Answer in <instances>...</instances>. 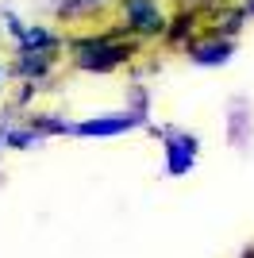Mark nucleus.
<instances>
[{"label": "nucleus", "mask_w": 254, "mask_h": 258, "mask_svg": "<svg viewBox=\"0 0 254 258\" xmlns=\"http://www.w3.org/2000/svg\"><path fill=\"white\" fill-rule=\"evenodd\" d=\"M70 54H74V66L85 70V74H112L116 66L131 62L143 43L131 39L123 27H108L100 35H74V39H66Z\"/></svg>", "instance_id": "obj_1"}, {"label": "nucleus", "mask_w": 254, "mask_h": 258, "mask_svg": "<svg viewBox=\"0 0 254 258\" xmlns=\"http://www.w3.org/2000/svg\"><path fill=\"white\" fill-rule=\"evenodd\" d=\"M158 139H162V147H166V173H169V177H181V173H189L193 166H197L201 139H197L193 131H173V127H166Z\"/></svg>", "instance_id": "obj_4"}, {"label": "nucleus", "mask_w": 254, "mask_h": 258, "mask_svg": "<svg viewBox=\"0 0 254 258\" xmlns=\"http://www.w3.org/2000/svg\"><path fill=\"white\" fill-rule=\"evenodd\" d=\"M50 70H54V54H20V58H16V77H20V81H31V85L46 81Z\"/></svg>", "instance_id": "obj_9"}, {"label": "nucleus", "mask_w": 254, "mask_h": 258, "mask_svg": "<svg viewBox=\"0 0 254 258\" xmlns=\"http://www.w3.org/2000/svg\"><path fill=\"white\" fill-rule=\"evenodd\" d=\"M4 77H8V70H0V81H4Z\"/></svg>", "instance_id": "obj_17"}, {"label": "nucleus", "mask_w": 254, "mask_h": 258, "mask_svg": "<svg viewBox=\"0 0 254 258\" xmlns=\"http://www.w3.org/2000/svg\"><path fill=\"white\" fill-rule=\"evenodd\" d=\"M201 35H204V16H201L197 8H177L162 39H166L169 46H177V50H189Z\"/></svg>", "instance_id": "obj_6"}, {"label": "nucleus", "mask_w": 254, "mask_h": 258, "mask_svg": "<svg viewBox=\"0 0 254 258\" xmlns=\"http://www.w3.org/2000/svg\"><path fill=\"white\" fill-rule=\"evenodd\" d=\"M119 27L131 39H162L169 27V16L158 0H119Z\"/></svg>", "instance_id": "obj_2"}, {"label": "nucleus", "mask_w": 254, "mask_h": 258, "mask_svg": "<svg viewBox=\"0 0 254 258\" xmlns=\"http://www.w3.org/2000/svg\"><path fill=\"white\" fill-rule=\"evenodd\" d=\"M108 4H112V0H58V4H54V16L66 20V23H77V20H89L93 12L108 8Z\"/></svg>", "instance_id": "obj_10"}, {"label": "nucleus", "mask_w": 254, "mask_h": 258, "mask_svg": "<svg viewBox=\"0 0 254 258\" xmlns=\"http://www.w3.org/2000/svg\"><path fill=\"white\" fill-rule=\"evenodd\" d=\"M201 16H204V31H212V35H227V39H235V35L243 31V23H246L243 4H227V0H220V4H208Z\"/></svg>", "instance_id": "obj_7"}, {"label": "nucleus", "mask_w": 254, "mask_h": 258, "mask_svg": "<svg viewBox=\"0 0 254 258\" xmlns=\"http://www.w3.org/2000/svg\"><path fill=\"white\" fill-rule=\"evenodd\" d=\"M243 258H254V247H250V250H243Z\"/></svg>", "instance_id": "obj_16"}, {"label": "nucleus", "mask_w": 254, "mask_h": 258, "mask_svg": "<svg viewBox=\"0 0 254 258\" xmlns=\"http://www.w3.org/2000/svg\"><path fill=\"white\" fill-rule=\"evenodd\" d=\"M235 50H239V43H235V39L204 31L201 39L185 50V58H189L193 66H223V62H231V58H235Z\"/></svg>", "instance_id": "obj_5"}, {"label": "nucleus", "mask_w": 254, "mask_h": 258, "mask_svg": "<svg viewBox=\"0 0 254 258\" xmlns=\"http://www.w3.org/2000/svg\"><path fill=\"white\" fill-rule=\"evenodd\" d=\"M243 135H250V108H246L243 100H235V108H231V139L243 143Z\"/></svg>", "instance_id": "obj_12"}, {"label": "nucleus", "mask_w": 254, "mask_h": 258, "mask_svg": "<svg viewBox=\"0 0 254 258\" xmlns=\"http://www.w3.org/2000/svg\"><path fill=\"white\" fill-rule=\"evenodd\" d=\"M150 119V112H112V116H93V119H81L74 123V135L77 139H112V135H127L131 127H143Z\"/></svg>", "instance_id": "obj_3"}, {"label": "nucleus", "mask_w": 254, "mask_h": 258, "mask_svg": "<svg viewBox=\"0 0 254 258\" xmlns=\"http://www.w3.org/2000/svg\"><path fill=\"white\" fill-rule=\"evenodd\" d=\"M243 12H246V20L254 16V0H243Z\"/></svg>", "instance_id": "obj_14"}, {"label": "nucleus", "mask_w": 254, "mask_h": 258, "mask_svg": "<svg viewBox=\"0 0 254 258\" xmlns=\"http://www.w3.org/2000/svg\"><path fill=\"white\" fill-rule=\"evenodd\" d=\"M31 127L39 131L42 139H46V135H74V123H70V119H62V116H35Z\"/></svg>", "instance_id": "obj_11"}, {"label": "nucleus", "mask_w": 254, "mask_h": 258, "mask_svg": "<svg viewBox=\"0 0 254 258\" xmlns=\"http://www.w3.org/2000/svg\"><path fill=\"white\" fill-rule=\"evenodd\" d=\"M0 27H8V35H12V39H20V31H23L20 16H16L12 8H0Z\"/></svg>", "instance_id": "obj_13"}, {"label": "nucleus", "mask_w": 254, "mask_h": 258, "mask_svg": "<svg viewBox=\"0 0 254 258\" xmlns=\"http://www.w3.org/2000/svg\"><path fill=\"white\" fill-rule=\"evenodd\" d=\"M66 46L62 35H54L50 27H42V23H27L16 39V50L20 54H58Z\"/></svg>", "instance_id": "obj_8"}, {"label": "nucleus", "mask_w": 254, "mask_h": 258, "mask_svg": "<svg viewBox=\"0 0 254 258\" xmlns=\"http://www.w3.org/2000/svg\"><path fill=\"white\" fill-rule=\"evenodd\" d=\"M4 131H8V127H0V151H4Z\"/></svg>", "instance_id": "obj_15"}]
</instances>
